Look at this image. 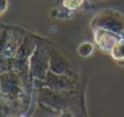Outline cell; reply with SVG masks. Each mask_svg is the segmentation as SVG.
I'll list each match as a JSON object with an SVG mask.
<instances>
[{"label":"cell","mask_w":124,"mask_h":117,"mask_svg":"<svg viewBox=\"0 0 124 117\" xmlns=\"http://www.w3.org/2000/svg\"><path fill=\"white\" fill-rule=\"evenodd\" d=\"M92 26L93 28H103L121 35L124 32V18L119 12L106 10L94 18Z\"/></svg>","instance_id":"6da1fadb"},{"label":"cell","mask_w":124,"mask_h":117,"mask_svg":"<svg viewBox=\"0 0 124 117\" xmlns=\"http://www.w3.org/2000/svg\"><path fill=\"white\" fill-rule=\"evenodd\" d=\"M94 37L96 45L100 48L102 52L110 53L113 50L116 45L122 39V36L118 33L111 32L103 28H94Z\"/></svg>","instance_id":"7a4b0ae2"},{"label":"cell","mask_w":124,"mask_h":117,"mask_svg":"<svg viewBox=\"0 0 124 117\" xmlns=\"http://www.w3.org/2000/svg\"><path fill=\"white\" fill-rule=\"evenodd\" d=\"M111 56L116 60L124 61V39H121L116 45V47L111 52Z\"/></svg>","instance_id":"3957f363"},{"label":"cell","mask_w":124,"mask_h":117,"mask_svg":"<svg viewBox=\"0 0 124 117\" xmlns=\"http://www.w3.org/2000/svg\"><path fill=\"white\" fill-rule=\"evenodd\" d=\"M93 50H94V46L90 43H83L78 47V54L82 57H88V56H90Z\"/></svg>","instance_id":"277c9868"},{"label":"cell","mask_w":124,"mask_h":117,"mask_svg":"<svg viewBox=\"0 0 124 117\" xmlns=\"http://www.w3.org/2000/svg\"><path fill=\"white\" fill-rule=\"evenodd\" d=\"M84 0H63V6L68 10H76L83 4Z\"/></svg>","instance_id":"5b68a950"},{"label":"cell","mask_w":124,"mask_h":117,"mask_svg":"<svg viewBox=\"0 0 124 117\" xmlns=\"http://www.w3.org/2000/svg\"><path fill=\"white\" fill-rule=\"evenodd\" d=\"M2 1V8H1V13H3L7 9V0H1Z\"/></svg>","instance_id":"8992f818"}]
</instances>
